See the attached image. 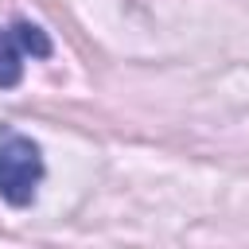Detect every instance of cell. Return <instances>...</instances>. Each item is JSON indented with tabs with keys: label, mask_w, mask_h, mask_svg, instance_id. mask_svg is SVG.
<instances>
[{
	"label": "cell",
	"mask_w": 249,
	"mask_h": 249,
	"mask_svg": "<svg viewBox=\"0 0 249 249\" xmlns=\"http://www.w3.org/2000/svg\"><path fill=\"white\" fill-rule=\"evenodd\" d=\"M43 183V152L31 136L16 128H0V198L12 206L35 202Z\"/></svg>",
	"instance_id": "cell-1"
},
{
	"label": "cell",
	"mask_w": 249,
	"mask_h": 249,
	"mask_svg": "<svg viewBox=\"0 0 249 249\" xmlns=\"http://www.w3.org/2000/svg\"><path fill=\"white\" fill-rule=\"evenodd\" d=\"M47 58L51 54V39L43 27L19 19L12 27H0V89H12L23 78V58Z\"/></svg>",
	"instance_id": "cell-2"
}]
</instances>
